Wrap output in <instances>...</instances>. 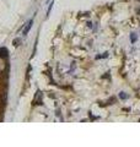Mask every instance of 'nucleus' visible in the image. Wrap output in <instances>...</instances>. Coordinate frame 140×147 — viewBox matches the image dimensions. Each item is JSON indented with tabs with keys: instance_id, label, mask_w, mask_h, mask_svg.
Here are the masks:
<instances>
[{
	"instance_id": "nucleus-6",
	"label": "nucleus",
	"mask_w": 140,
	"mask_h": 147,
	"mask_svg": "<svg viewBox=\"0 0 140 147\" xmlns=\"http://www.w3.org/2000/svg\"><path fill=\"white\" fill-rule=\"evenodd\" d=\"M138 1H140V0H138Z\"/></svg>"
},
{
	"instance_id": "nucleus-1",
	"label": "nucleus",
	"mask_w": 140,
	"mask_h": 147,
	"mask_svg": "<svg viewBox=\"0 0 140 147\" xmlns=\"http://www.w3.org/2000/svg\"><path fill=\"white\" fill-rule=\"evenodd\" d=\"M32 24H33V20H30L29 22L26 24V26H25V28H23V31H22V33H23V36H26L27 33L30 32V30H31V27H32Z\"/></svg>"
},
{
	"instance_id": "nucleus-3",
	"label": "nucleus",
	"mask_w": 140,
	"mask_h": 147,
	"mask_svg": "<svg viewBox=\"0 0 140 147\" xmlns=\"http://www.w3.org/2000/svg\"><path fill=\"white\" fill-rule=\"evenodd\" d=\"M127 97H128V96H127V94H124L123 92H122V93H120V98H123V99H124V98H127Z\"/></svg>"
},
{
	"instance_id": "nucleus-2",
	"label": "nucleus",
	"mask_w": 140,
	"mask_h": 147,
	"mask_svg": "<svg viewBox=\"0 0 140 147\" xmlns=\"http://www.w3.org/2000/svg\"><path fill=\"white\" fill-rule=\"evenodd\" d=\"M6 69V61L4 58H0V72H4V70Z\"/></svg>"
},
{
	"instance_id": "nucleus-4",
	"label": "nucleus",
	"mask_w": 140,
	"mask_h": 147,
	"mask_svg": "<svg viewBox=\"0 0 140 147\" xmlns=\"http://www.w3.org/2000/svg\"><path fill=\"white\" fill-rule=\"evenodd\" d=\"M135 40H137V36H132V42H135Z\"/></svg>"
},
{
	"instance_id": "nucleus-5",
	"label": "nucleus",
	"mask_w": 140,
	"mask_h": 147,
	"mask_svg": "<svg viewBox=\"0 0 140 147\" xmlns=\"http://www.w3.org/2000/svg\"><path fill=\"white\" fill-rule=\"evenodd\" d=\"M138 13H139V15H140V9H139V11H138Z\"/></svg>"
}]
</instances>
